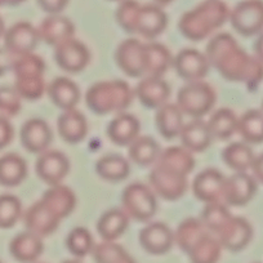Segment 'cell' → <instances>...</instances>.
<instances>
[{
  "label": "cell",
  "instance_id": "f546056e",
  "mask_svg": "<svg viewBox=\"0 0 263 263\" xmlns=\"http://www.w3.org/2000/svg\"><path fill=\"white\" fill-rule=\"evenodd\" d=\"M183 112L179 110L177 103H165L158 108L155 116L156 128L161 137L165 140H174L179 137L181 130L184 125Z\"/></svg>",
  "mask_w": 263,
  "mask_h": 263
},
{
  "label": "cell",
  "instance_id": "be15d7a7",
  "mask_svg": "<svg viewBox=\"0 0 263 263\" xmlns=\"http://www.w3.org/2000/svg\"><path fill=\"white\" fill-rule=\"evenodd\" d=\"M0 263H2V262H0Z\"/></svg>",
  "mask_w": 263,
  "mask_h": 263
},
{
  "label": "cell",
  "instance_id": "7bdbcfd3",
  "mask_svg": "<svg viewBox=\"0 0 263 263\" xmlns=\"http://www.w3.org/2000/svg\"><path fill=\"white\" fill-rule=\"evenodd\" d=\"M24 216L22 203L11 194L0 195V229H11Z\"/></svg>",
  "mask_w": 263,
  "mask_h": 263
},
{
  "label": "cell",
  "instance_id": "f907efd6",
  "mask_svg": "<svg viewBox=\"0 0 263 263\" xmlns=\"http://www.w3.org/2000/svg\"><path fill=\"white\" fill-rule=\"evenodd\" d=\"M16 55L12 54L6 48H0V77H4L7 72L12 71Z\"/></svg>",
  "mask_w": 263,
  "mask_h": 263
},
{
  "label": "cell",
  "instance_id": "e0dca14e",
  "mask_svg": "<svg viewBox=\"0 0 263 263\" xmlns=\"http://www.w3.org/2000/svg\"><path fill=\"white\" fill-rule=\"evenodd\" d=\"M20 140L26 151L40 155L49 150L53 141V132L49 124L39 118L27 120L20 132Z\"/></svg>",
  "mask_w": 263,
  "mask_h": 263
},
{
  "label": "cell",
  "instance_id": "74e56055",
  "mask_svg": "<svg viewBox=\"0 0 263 263\" xmlns=\"http://www.w3.org/2000/svg\"><path fill=\"white\" fill-rule=\"evenodd\" d=\"M237 133L249 145L263 142V112L262 110H248L239 118Z\"/></svg>",
  "mask_w": 263,
  "mask_h": 263
},
{
  "label": "cell",
  "instance_id": "681fc988",
  "mask_svg": "<svg viewBox=\"0 0 263 263\" xmlns=\"http://www.w3.org/2000/svg\"><path fill=\"white\" fill-rule=\"evenodd\" d=\"M69 3L70 0H37L40 8L48 14H61Z\"/></svg>",
  "mask_w": 263,
  "mask_h": 263
},
{
  "label": "cell",
  "instance_id": "603a6c76",
  "mask_svg": "<svg viewBox=\"0 0 263 263\" xmlns=\"http://www.w3.org/2000/svg\"><path fill=\"white\" fill-rule=\"evenodd\" d=\"M141 123L129 112L118 114L107 126V137L118 146L128 147L140 136Z\"/></svg>",
  "mask_w": 263,
  "mask_h": 263
},
{
  "label": "cell",
  "instance_id": "f6af8a7d",
  "mask_svg": "<svg viewBox=\"0 0 263 263\" xmlns=\"http://www.w3.org/2000/svg\"><path fill=\"white\" fill-rule=\"evenodd\" d=\"M141 4L136 0H123L116 11V21L119 26L129 34H137V22Z\"/></svg>",
  "mask_w": 263,
  "mask_h": 263
},
{
  "label": "cell",
  "instance_id": "3957f363",
  "mask_svg": "<svg viewBox=\"0 0 263 263\" xmlns=\"http://www.w3.org/2000/svg\"><path fill=\"white\" fill-rule=\"evenodd\" d=\"M135 97V89L124 80H102L90 85L85 103L93 114L105 116L125 112Z\"/></svg>",
  "mask_w": 263,
  "mask_h": 263
},
{
  "label": "cell",
  "instance_id": "94428289",
  "mask_svg": "<svg viewBox=\"0 0 263 263\" xmlns=\"http://www.w3.org/2000/svg\"><path fill=\"white\" fill-rule=\"evenodd\" d=\"M111 2H123V0H111Z\"/></svg>",
  "mask_w": 263,
  "mask_h": 263
},
{
  "label": "cell",
  "instance_id": "d4e9b609",
  "mask_svg": "<svg viewBox=\"0 0 263 263\" xmlns=\"http://www.w3.org/2000/svg\"><path fill=\"white\" fill-rule=\"evenodd\" d=\"M40 200L45 205L49 206L61 219L71 216L78 203L75 192L69 186H65L62 183L49 186V189L43 194Z\"/></svg>",
  "mask_w": 263,
  "mask_h": 263
},
{
  "label": "cell",
  "instance_id": "484cf974",
  "mask_svg": "<svg viewBox=\"0 0 263 263\" xmlns=\"http://www.w3.org/2000/svg\"><path fill=\"white\" fill-rule=\"evenodd\" d=\"M12 257L21 263H34L44 252V242L37 235L30 231L21 232L12 239L9 244Z\"/></svg>",
  "mask_w": 263,
  "mask_h": 263
},
{
  "label": "cell",
  "instance_id": "277c9868",
  "mask_svg": "<svg viewBox=\"0 0 263 263\" xmlns=\"http://www.w3.org/2000/svg\"><path fill=\"white\" fill-rule=\"evenodd\" d=\"M217 95L211 84L204 80L187 83L177 95V106L183 115L192 119H203L213 110Z\"/></svg>",
  "mask_w": 263,
  "mask_h": 263
},
{
  "label": "cell",
  "instance_id": "b9f144b4",
  "mask_svg": "<svg viewBox=\"0 0 263 263\" xmlns=\"http://www.w3.org/2000/svg\"><path fill=\"white\" fill-rule=\"evenodd\" d=\"M14 89L22 98V101H37L47 92L44 75H30V77H17L14 82Z\"/></svg>",
  "mask_w": 263,
  "mask_h": 263
},
{
  "label": "cell",
  "instance_id": "ac0fdd59",
  "mask_svg": "<svg viewBox=\"0 0 263 263\" xmlns=\"http://www.w3.org/2000/svg\"><path fill=\"white\" fill-rule=\"evenodd\" d=\"M140 244L153 255L165 254L174 245V232L163 222H151L140 231Z\"/></svg>",
  "mask_w": 263,
  "mask_h": 263
},
{
  "label": "cell",
  "instance_id": "9f6ffc18",
  "mask_svg": "<svg viewBox=\"0 0 263 263\" xmlns=\"http://www.w3.org/2000/svg\"><path fill=\"white\" fill-rule=\"evenodd\" d=\"M24 2H26V0H8V6H18Z\"/></svg>",
  "mask_w": 263,
  "mask_h": 263
},
{
  "label": "cell",
  "instance_id": "4fadbf2b",
  "mask_svg": "<svg viewBox=\"0 0 263 263\" xmlns=\"http://www.w3.org/2000/svg\"><path fill=\"white\" fill-rule=\"evenodd\" d=\"M222 248L230 252H241L253 239V227L248 219L234 217L216 234Z\"/></svg>",
  "mask_w": 263,
  "mask_h": 263
},
{
  "label": "cell",
  "instance_id": "8d00e7d4",
  "mask_svg": "<svg viewBox=\"0 0 263 263\" xmlns=\"http://www.w3.org/2000/svg\"><path fill=\"white\" fill-rule=\"evenodd\" d=\"M208 234V230L201 223L200 218L190 217L183 219L174 231V244L184 253H189L199 240Z\"/></svg>",
  "mask_w": 263,
  "mask_h": 263
},
{
  "label": "cell",
  "instance_id": "7402d4cb",
  "mask_svg": "<svg viewBox=\"0 0 263 263\" xmlns=\"http://www.w3.org/2000/svg\"><path fill=\"white\" fill-rule=\"evenodd\" d=\"M168 26V16L158 4L141 6L137 22V34L146 39H156L165 31Z\"/></svg>",
  "mask_w": 263,
  "mask_h": 263
},
{
  "label": "cell",
  "instance_id": "ab89813d",
  "mask_svg": "<svg viewBox=\"0 0 263 263\" xmlns=\"http://www.w3.org/2000/svg\"><path fill=\"white\" fill-rule=\"evenodd\" d=\"M231 217L232 214L227 204H224L223 201H214L204 205L200 221L208 232H213L216 235Z\"/></svg>",
  "mask_w": 263,
  "mask_h": 263
},
{
  "label": "cell",
  "instance_id": "ffe728a7",
  "mask_svg": "<svg viewBox=\"0 0 263 263\" xmlns=\"http://www.w3.org/2000/svg\"><path fill=\"white\" fill-rule=\"evenodd\" d=\"M37 32L42 42L55 48L61 43L74 37L75 26L71 20L62 14H49L37 27Z\"/></svg>",
  "mask_w": 263,
  "mask_h": 263
},
{
  "label": "cell",
  "instance_id": "680465c9",
  "mask_svg": "<svg viewBox=\"0 0 263 263\" xmlns=\"http://www.w3.org/2000/svg\"><path fill=\"white\" fill-rule=\"evenodd\" d=\"M62 263H82L80 260H77V259H69V260H65V262Z\"/></svg>",
  "mask_w": 263,
  "mask_h": 263
},
{
  "label": "cell",
  "instance_id": "9c48e42d",
  "mask_svg": "<svg viewBox=\"0 0 263 263\" xmlns=\"http://www.w3.org/2000/svg\"><path fill=\"white\" fill-rule=\"evenodd\" d=\"M148 182L153 191L166 201L179 200L189 189L187 177L179 176L159 166H154L148 176Z\"/></svg>",
  "mask_w": 263,
  "mask_h": 263
},
{
  "label": "cell",
  "instance_id": "9a60e30c",
  "mask_svg": "<svg viewBox=\"0 0 263 263\" xmlns=\"http://www.w3.org/2000/svg\"><path fill=\"white\" fill-rule=\"evenodd\" d=\"M24 218L26 231L32 232L43 239L54 234L60 227L62 219L52 211L48 205H45L42 200L32 204L22 216Z\"/></svg>",
  "mask_w": 263,
  "mask_h": 263
},
{
  "label": "cell",
  "instance_id": "6da1fadb",
  "mask_svg": "<svg viewBox=\"0 0 263 263\" xmlns=\"http://www.w3.org/2000/svg\"><path fill=\"white\" fill-rule=\"evenodd\" d=\"M205 55L211 66L229 82L242 83L254 89L263 80V63L248 54L232 35H216L206 45Z\"/></svg>",
  "mask_w": 263,
  "mask_h": 263
},
{
  "label": "cell",
  "instance_id": "f35d334b",
  "mask_svg": "<svg viewBox=\"0 0 263 263\" xmlns=\"http://www.w3.org/2000/svg\"><path fill=\"white\" fill-rule=\"evenodd\" d=\"M222 245L218 239L208 234L191 248L189 255L191 263H218L222 254Z\"/></svg>",
  "mask_w": 263,
  "mask_h": 263
},
{
  "label": "cell",
  "instance_id": "ee69618b",
  "mask_svg": "<svg viewBox=\"0 0 263 263\" xmlns=\"http://www.w3.org/2000/svg\"><path fill=\"white\" fill-rule=\"evenodd\" d=\"M14 78L30 77V75H44L45 62L40 55L32 53L17 55L12 67Z\"/></svg>",
  "mask_w": 263,
  "mask_h": 263
},
{
  "label": "cell",
  "instance_id": "4dcf8cb0",
  "mask_svg": "<svg viewBox=\"0 0 263 263\" xmlns=\"http://www.w3.org/2000/svg\"><path fill=\"white\" fill-rule=\"evenodd\" d=\"M129 221L130 218L123 208L108 209L98 219L97 231L102 240L115 241L125 234L129 226Z\"/></svg>",
  "mask_w": 263,
  "mask_h": 263
},
{
  "label": "cell",
  "instance_id": "7c38bea8",
  "mask_svg": "<svg viewBox=\"0 0 263 263\" xmlns=\"http://www.w3.org/2000/svg\"><path fill=\"white\" fill-rule=\"evenodd\" d=\"M3 39L4 48L16 57L32 53L40 42L37 27L26 21L12 25L9 29L6 30Z\"/></svg>",
  "mask_w": 263,
  "mask_h": 263
},
{
  "label": "cell",
  "instance_id": "bcb514c9",
  "mask_svg": "<svg viewBox=\"0 0 263 263\" xmlns=\"http://www.w3.org/2000/svg\"><path fill=\"white\" fill-rule=\"evenodd\" d=\"M22 108V98L13 87H0V116L14 118Z\"/></svg>",
  "mask_w": 263,
  "mask_h": 263
},
{
  "label": "cell",
  "instance_id": "7a4b0ae2",
  "mask_svg": "<svg viewBox=\"0 0 263 263\" xmlns=\"http://www.w3.org/2000/svg\"><path fill=\"white\" fill-rule=\"evenodd\" d=\"M230 9L222 0H205L182 14L178 29L186 39L201 42L221 29L230 20Z\"/></svg>",
  "mask_w": 263,
  "mask_h": 263
},
{
  "label": "cell",
  "instance_id": "f5cc1de1",
  "mask_svg": "<svg viewBox=\"0 0 263 263\" xmlns=\"http://www.w3.org/2000/svg\"><path fill=\"white\" fill-rule=\"evenodd\" d=\"M254 57L257 58L259 62L263 63V32H260L259 36L257 37L254 43Z\"/></svg>",
  "mask_w": 263,
  "mask_h": 263
},
{
  "label": "cell",
  "instance_id": "8fae6325",
  "mask_svg": "<svg viewBox=\"0 0 263 263\" xmlns=\"http://www.w3.org/2000/svg\"><path fill=\"white\" fill-rule=\"evenodd\" d=\"M37 177L48 186L62 183L70 173V160L63 153L47 150L39 155L35 165Z\"/></svg>",
  "mask_w": 263,
  "mask_h": 263
},
{
  "label": "cell",
  "instance_id": "60d3db41",
  "mask_svg": "<svg viewBox=\"0 0 263 263\" xmlns=\"http://www.w3.org/2000/svg\"><path fill=\"white\" fill-rule=\"evenodd\" d=\"M95 245V239L89 230L82 226L72 229L66 237V247L77 258H84L88 254H92Z\"/></svg>",
  "mask_w": 263,
  "mask_h": 263
},
{
  "label": "cell",
  "instance_id": "db71d44e",
  "mask_svg": "<svg viewBox=\"0 0 263 263\" xmlns=\"http://www.w3.org/2000/svg\"><path fill=\"white\" fill-rule=\"evenodd\" d=\"M114 263H137V262L135 260V258H132L130 255L126 253V254H124L123 257L119 258V259L116 260V262H114Z\"/></svg>",
  "mask_w": 263,
  "mask_h": 263
},
{
  "label": "cell",
  "instance_id": "6f0895ef",
  "mask_svg": "<svg viewBox=\"0 0 263 263\" xmlns=\"http://www.w3.org/2000/svg\"><path fill=\"white\" fill-rule=\"evenodd\" d=\"M156 2V4H158V6H166V4H169V3H172V2H173V0H155Z\"/></svg>",
  "mask_w": 263,
  "mask_h": 263
},
{
  "label": "cell",
  "instance_id": "91938a15",
  "mask_svg": "<svg viewBox=\"0 0 263 263\" xmlns=\"http://www.w3.org/2000/svg\"><path fill=\"white\" fill-rule=\"evenodd\" d=\"M2 6H8V0H0V7Z\"/></svg>",
  "mask_w": 263,
  "mask_h": 263
},
{
  "label": "cell",
  "instance_id": "d590c367",
  "mask_svg": "<svg viewBox=\"0 0 263 263\" xmlns=\"http://www.w3.org/2000/svg\"><path fill=\"white\" fill-rule=\"evenodd\" d=\"M213 140L224 141L237 133L239 116L231 108H218L206 121Z\"/></svg>",
  "mask_w": 263,
  "mask_h": 263
},
{
  "label": "cell",
  "instance_id": "1f68e13d",
  "mask_svg": "<svg viewBox=\"0 0 263 263\" xmlns=\"http://www.w3.org/2000/svg\"><path fill=\"white\" fill-rule=\"evenodd\" d=\"M27 177L26 160L18 154H4L0 156V186H20Z\"/></svg>",
  "mask_w": 263,
  "mask_h": 263
},
{
  "label": "cell",
  "instance_id": "f1b7e54d",
  "mask_svg": "<svg viewBox=\"0 0 263 263\" xmlns=\"http://www.w3.org/2000/svg\"><path fill=\"white\" fill-rule=\"evenodd\" d=\"M174 57L171 50L161 43H148L145 44V75L146 77H159L173 67Z\"/></svg>",
  "mask_w": 263,
  "mask_h": 263
},
{
  "label": "cell",
  "instance_id": "44dd1931",
  "mask_svg": "<svg viewBox=\"0 0 263 263\" xmlns=\"http://www.w3.org/2000/svg\"><path fill=\"white\" fill-rule=\"evenodd\" d=\"M57 129L61 138L70 145L82 142L88 135V120L77 108L62 111L57 120Z\"/></svg>",
  "mask_w": 263,
  "mask_h": 263
},
{
  "label": "cell",
  "instance_id": "7dc6e473",
  "mask_svg": "<svg viewBox=\"0 0 263 263\" xmlns=\"http://www.w3.org/2000/svg\"><path fill=\"white\" fill-rule=\"evenodd\" d=\"M126 254L125 249L115 241L103 240L100 244H96L92 250L93 259L96 263H114Z\"/></svg>",
  "mask_w": 263,
  "mask_h": 263
},
{
  "label": "cell",
  "instance_id": "4316f807",
  "mask_svg": "<svg viewBox=\"0 0 263 263\" xmlns=\"http://www.w3.org/2000/svg\"><path fill=\"white\" fill-rule=\"evenodd\" d=\"M155 166L187 177L195 168L194 154L183 146H172L161 151Z\"/></svg>",
  "mask_w": 263,
  "mask_h": 263
},
{
  "label": "cell",
  "instance_id": "ba28073f",
  "mask_svg": "<svg viewBox=\"0 0 263 263\" xmlns=\"http://www.w3.org/2000/svg\"><path fill=\"white\" fill-rule=\"evenodd\" d=\"M173 67L178 77L184 82H200L208 75L211 63L205 53L194 48H186L177 53L173 60Z\"/></svg>",
  "mask_w": 263,
  "mask_h": 263
},
{
  "label": "cell",
  "instance_id": "6125c7cd",
  "mask_svg": "<svg viewBox=\"0 0 263 263\" xmlns=\"http://www.w3.org/2000/svg\"><path fill=\"white\" fill-rule=\"evenodd\" d=\"M260 110H262V112H263V102H262V108H260Z\"/></svg>",
  "mask_w": 263,
  "mask_h": 263
},
{
  "label": "cell",
  "instance_id": "8992f818",
  "mask_svg": "<svg viewBox=\"0 0 263 263\" xmlns=\"http://www.w3.org/2000/svg\"><path fill=\"white\" fill-rule=\"evenodd\" d=\"M230 22L242 36L263 32V0H242L230 12Z\"/></svg>",
  "mask_w": 263,
  "mask_h": 263
},
{
  "label": "cell",
  "instance_id": "e575fe53",
  "mask_svg": "<svg viewBox=\"0 0 263 263\" xmlns=\"http://www.w3.org/2000/svg\"><path fill=\"white\" fill-rule=\"evenodd\" d=\"M160 153V145L150 136H138L128 146L129 159L132 163L140 166H150L155 164Z\"/></svg>",
  "mask_w": 263,
  "mask_h": 263
},
{
  "label": "cell",
  "instance_id": "d6a6232c",
  "mask_svg": "<svg viewBox=\"0 0 263 263\" xmlns=\"http://www.w3.org/2000/svg\"><path fill=\"white\" fill-rule=\"evenodd\" d=\"M96 172L103 181L118 183L125 181L130 173V163L124 156L118 154H108L98 159Z\"/></svg>",
  "mask_w": 263,
  "mask_h": 263
},
{
  "label": "cell",
  "instance_id": "836d02e7",
  "mask_svg": "<svg viewBox=\"0 0 263 263\" xmlns=\"http://www.w3.org/2000/svg\"><path fill=\"white\" fill-rule=\"evenodd\" d=\"M222 159L224 164L235 173L252 171L255 155L253 148L247 142H232L227 145L222 151Z\"/></svg>",
  "mask_w": 263,
  "mask_h": 263
},
{
  "label": "cell",
  "instance_id": "c3c4849f",
  "mask_svg": "<svg viewBox=\"0 0 263 263\" xmlns=\"http://www.w3.org/2000/svg\"><path fill=\"white\" fill-rule=\"evenodd\" d=\"M14 137V128L9 119L0 116V150L6 148Z\"/></svg>",
  "mask_w": 263,
  "mask_h": 263
},
{
  "label": "cell",
  "instance_id": "11a10c76",
  "mask_svg": "<svg viewBox=\"0 0 263 263\" xmlns=\"http://www.w3.org/2000/svg\"><path fill=\"white\" fill-rule=\"evenodd\" d=\"M6 24H4L3 18L0 17V39L4 36V34H6Z\"/></svg>",
  "mask_w": 263,
  "mask_h": 263
},
{
  "label": "cell",
  "instance_id": "52a82bcc",
  "mask_svg": "<svg viewBox=\"0 0 263 263\" xmlns=\"http://www.w3.org/2000/svg\"><path fill=\"white\" fill-rule=\"evenodd\" d=\"M55 63L70 74L84 71L90 62V52L80 40L71 37L54 48Z\"/></svg>",
  "mask_w": 263,
  "mask_h": 263
},
{
  "label": "cell",
  "instance_id": "83f0119b",
  "mask_svg": "<svg viewBox=\"0 0 263 263\" xmlns=\"http://www.w3.org/2000/svg\"><path fill=\"white\" fill-rule=\"evenodd\" d=\"M179 138L182 146L192 154L205 151L213 141L208 124L203 119H194L190 123H184Z\"/></svg>",
  "mask_w": 263,
  "mask_h": 263
},
{
  "label": "cell",
  "instance_id": "d6986e66",
  "mask_svg": "<svg viewBox=\"0 0 263 263\" xmlns=\"http://www.w3.org/2000/svg\"><path fill=\"white\" fill-rule=\"evenodd\" d=\"M135 96L145 107L158 110L168 103L171 87L163 78L146 77L138 82L137 87L135 88Z\"/></svg>",
  "mask_w": 263,
  "mask_h": 263
},
{
  "label": "cell",
  "instance_id": "816d5d0a",
  "mask_svg": "<svg viewBox=\"0 0 263 263\" xmlns=\"http://www.w3.org/2000/svg\"><path fill=\"white\" fill-rule=\"evenodd\" d=\"M252 172L253 177L257 179L258 183L263 184V154H260L259 156H255V160L252 166Z\"/></svg>",
  "mask_w": 263,
  "mask_h": 263
},
{
  "label": "cell",
  "instance_id": "5bb4252c",
  "mask_svg": "<svg viewBox=\"0 0 263 263\" xmlns=\"http://www.w3.org/2000/svg\"><path fill=\"white\" fill-rule=\"evenodd\" d=\"M119 69L129 78L145 75V44L138 39H126L119 44L115 53Z\"/></svg>",
  "mask_w": 263,
  "mask_h": 263
},
{
  "label": "cell",
  "instance_id": "cb8c5ba5",
  "mask_svg": "<svg viewBox=\"0 0 263 263\" xmlns=\"http://www.w3.org/2000/svg\"><path fill=\"white\" fill-rule=\"evenodd\" d=\"M47 93L50 101L62 111L77 108L82 93L75 82L66 77H58L49 83Z\"/></svg>",
  "mask_w": 263,
  "mask_h": 263
},
{
  "label": "cell",
  "instance_id": "5b68a950",
  "mask_svg": "<svg viewBox=\"0 0 263 263\" xmlns=\"http://www.w3.org/2000/svg\"><path fill=\"white\" fill-rule=\"evenodd\" d=\"M121 204L129 218L137 222H148L158 212L156 194L150 186L141 182L130 183L124 189Z\"/></svg>",
  "mask_w": 263,
  "mask_h": 263
},
{
  "label": "cell",
  "instance_id": "2e32d148",
  "mask_svg": "<svg viewBox=\"0 0 263 263\" xmlns=\"http://www.w3.org/2000/svg\"><path fill=\"white\" fill-rule=\"evenodd\" d=\"M226 176L221 171L208 168L197 174L192 183V192L197 200L204 204L222 201L223 199Z\"/></svg>",
  "mask_w": 263,
  "mask_h": 263
},
{
  "label": "cell",
  "instance_id": "30bf717a",
  "mask_svg": "<svg viewBox=\"0 0 263 263\" xmlns=\"http://www.w3.org/2000/svg\"><path fill=\"white\" fill-rule=\"evenodd\" d=\"M258 190V182L248 172L226 177L223 201L229 206H244L253 200Z\"/></svg>",
  "mask_w": 263,
  "mask_h": 263
}]
</instances>
